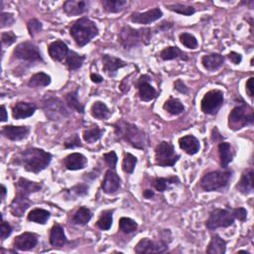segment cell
<instances>
[{"mask_svg": "<svg viewBox=\"0 0 254 254\" xmlns=\"http://www.w3.org/2000/svg\"><path fill=\"white\" fill-rule=\"evenodd\" d=\"M253 79H254V77H249L248 78V80L246 81V84H245V86H246V92H247V94H248V96L249 97H253Z\"/></svg>", "mask_w": 254, "mask_h": 254, "instance_id": "6f0895ef", "label": "cell"}, {"mask_svg": "<svg viewBox=\"0 0 254 254\" xmlns=\"http://www.w3.org/2000/svg\"><path fill=\"white\" fill-rule=\"evenodd\" d=\"M101 60H102V69L110 77H114L118 69L127 65V63L124 62L123 60L108 54L102 55Z\"/></svg>", "mask_w": 254, "mask_h": 254, "instance_id": "e0dca14e", "label": "cell"}, {"mask_svg": "<svg viewBox=\"0 0 254 254\" xmlns=\"http://www.w3.org/2000/svg\"><path fill=\"white\" fill-rule=\"evenodd\" d=\"M163 108L172 115H180L185 112V106L182 103V101L172 96L165 101Z\"/></svg>", "mask_w": 254, "mask_h": 254, "instance_id": "e575fe53", "label": "cell"}, {"mask_svg": "<svg viewBox=\"0 0 254 254\" xmlns=\"http://www.w3.org/2000/svg\"><path fill=\"white\" fill-rule=\"evenodd\" d=\"M137 162L138 160L134 155H132L131 153H125L121 165L123 172L126 174H132L135 170Z\"/></svg>", "mask_w": 254, "mask_h": 254, "instance_id": "ee69618b", "label": "cell"}, {"mask_svg": "<svg viewBox=\"0 0 254 254\" xmlns=\"http://www.w3.org/2000/svg\"><path fill=\"white\" fill-rule=\"evenodd\" d=\"M66 196L68 198L70 197H77V196H83L88 193V187L84 184H77L70 188L69 190H66Z\"/></svg>", "mask_w": 254, "mask_h": 254, "instance_id": "bcb514c9", "label": "cell"}, {"mask_svg": "<svg viewBox=\"0 0 254 254\" xmlns=\"http://www.w3.org/2000/svg\"><path fill=\"white\" fill-rule=\"evenodd\" d=\"M179 183H180V179L177 176H171L168 178L156 177L152 180L151 185L159 192H164L166 190H171L173 185H178Z\"/></svg>", "mask_w": 254, "mask_h": 254, "instance_id": "f546056e", "label": "cell"}, {"mask_svg": "<svg viewBox=\"0 0 254 254\" xmlns=\"http://www.w3.org/2000/svg\"><path fill=\"white\" fill-rule=\"evenodd\" d=\"M14 22H15V18L13 16V14L7 13V12L1 13V16H0V27L1 28L12 26L14 24Z\"/></svg>", "mask_w": 254, "mask_h": 254, "instance_id": "681fc988", "label": "cell"}, {"mask_svg": "<svg viewBox=\"0 0 254 254\" xmlns=\"http://www.w3.org/2000/svg\"><path fill=\"white\" fill-rule=\"evenodd\" d=\"M112 126L117 139L124 141L133 148L139 150H144L146 148L147 136L137 125L127 122L124 119H119L113 123Z\"/></svg>", "mask_w": 254, "mask_h": 254, "instance_id": "3957f363", "label": "cell"}, {"mask_svg": "<svg viewBox=\"0 0 254 254\" xmlns=\"http://www.w3.org/2000/svg\"><path fill=\"white\" fill-rule=\"evenodd\" d=\"M41 189L42 184L20 178L16 184V195L10 203V212L17 217L23 216L25 211L32 204L29 198L30 194L39 191Z\"/></svg>", "mask_w": 254, "mask_h": 254, "instance_id": "7a4b0ae2", "label": "cell"}, {"mask_svg": "<svg viewBox=\"0 0 254 254\" xmlns=\"http://www.w3.org/2000/svg\"><path fill=\"white\" fill-rule=\"evenodd\" d=\"M174 88L177 91H179L180 93H183V94H188L189 93V87L185 84V82L181 78H178L174 82Z\"/></svg>", "mask_w": 254, "mask_h": 254, "instance_id": "11a10c76", "label": "cell"}, {"mask_svg": "<svg viewBox=\"0 0 254 254\" xmlns=\"http://www.w3.org/2000/svg\"><path fill=\"white\" fill-rule=\"evenodd\" d=\"M233 172L231 170L212 171L206 173L199 182V188L204 191H221L229 185Z\"/></svg>", "mask_w": 254, "mask_h": 254, "instance_id": "8992f818", "label": "cell"}, {"mask_svg": "<svg viewBox=\"0 0 254 254\" xmlns=\"http://www.w3.org/2000/svg\"><path fill=\"white\" fill-rule=\"evenodd\" d=\"M37 110V105L32 102H17L12 107V116L14 119H25L31 117Z\"/></svg>", "mask_w": 254, "mask_h": 254, "instance_id": "ffe728a7", "label": "cell"}, {"mask_svg": "<svg viewBox=\"0 0 254 254\" xmlns=\"http://www.w3.org/2000/svg\"><path fill=\"white\" fill-rule=\"evenodd\" d=\"M101 5L107 13H119L128 5V2L126 0H102Z\"/></svg>", "mask_w": 254, "mask_h": 254, "instance_id": "74e56055", "label": "cell"}, {"mask_svg": "<svg viewBox=\"0 0 254 254\" xmlns=\"http://www.w3.org/2000/svg\"><path fill=\"white\" fill-rule=\"evenodd\" d=\"M224 57L217 53L204 55L201 58V64L208 71H215L224 64Z\"/></svg>", "mask_w": 254, "mask_h": 254, "instance_id": "484cf974", "label": "cell"}, {"mask_svg": "<svg viewBox=\"0 0 254 254\" xmlns=\"http://www.w3.org/2000/svg\"><path fill=\"white\" fill-rule=\"evenodd\" d=\"M90 79L94 83H100L103 81V77L98 73H90Z\"/></svg>", "mask_w": 254, "mask_h": 254, "instance_id": "680465c9", "label": "cell"}, {"mask_svg": "<svg viewBox=\"0 0 254 254\" xmlns=\"http://www.w3.org/2000/svg\"><path fill=\"white\" fill-rule=\"evenodd\" d=\"M152 36L153 30L149 27L135 29L129 25H125L121 28L118 34V43L123 49L129 50L149 45Z\"/></svg>", "mask_w": 254, "mask_h": 254, "instance_id": "277c9868", "label": "cell"}, {"mask_svg": "<svg viewBox=\"0 0 254 254\" xmlns=\"http://www.w3.org/2000/svg\"><path fill=\"white\" fill-rule=\"evenodd\" d=\"M88 2L84 0H67L63 5V10L67 16H78L88 10Z\"/></svg>", "mask_w": 254, "mask_h": 254, "instance_id": "7402d4cb", "label": "cell"}, {"mask_svg": "<svg viewBox=\"0 0 254 254\" xmlns=\"http://www.w3.org/2000/svg\"><path fill=\"white\" fill-rule=\"evenodd\" d=\"M103 159L105 161V163L108 165L109 169H113L115 170V167H116V164H117V161H118V158H117V155L114 151H110L108 153H105L103 155Z\"/></svg>", "mask_w": 254, "mask_h": 254, "instance_id": "f907efd6", "label": "cell"}, {"mask_svg": "<svg viewBox=\"0 0 254 254\" xmlns=\"http://www.w3.org/2000/svg\"><path fill=\"white\" fill-rule=\"evenodd\" d=\"M135 86L138 89V95L142 101L148 102L155 99L158 96V91L150 83V76L147 74L141 75L136 80Z\"/></svg>", "mask_w": 254, "mask_h": 254, "instance_id": "5bb4252c", "label": "cell"}, {"mask_svg": "<svg viewBox=\"0 0 254 254\" xmlns=\"http://www.w3.org/2000/svg\"><path fill=\"white\" fill-rule=\"evenodd\" d=\"M29 132L30 128L28 126L6 125L1 129V134L11 141H21L29 135Z\"/></svg>", "mask_w": 254, "mask_h": 254, "instance_id": "d6986e66", "label": "cell"}, {"mask_svg": "<svg viewBox=\"0 0 254 254\" xmlns=\"http://www.w3.org/2000/svg\"><path fill=\"white\" fill-rule=\"evenodd\" d=\"M84 60H85V56L79 55L74 51H69L67 56L65 57L64 64L69 70H75L81 67Z\"/></svg>", "mask_w": 254, "mask_h": 254, "instance_id": "d6a6232c", "label": "cell"}, {"mask_svg": "<svg viewBox=\"0 0 254 254\" xmlns=\"http://www.w3.org/2000/svg\"><path fill=\"white\" fill-rule=\"evenodd\" d=\"M68 52L69 50L67 48V45L61 40L52 42L48 47V53L50 57L56 62H61L65 59Z\"/></svg>", "mask_w": 254, "mask_h": 254, "instance_id": "603a6c76", "label": "cell"}, {"mask_svg": "<svg viewBox=\"0 0 254 254\" xmlns=\"http://www.w3.org/2000/svg\"><path fill=\"white\" fill-rule=\"evenodd\" d=\"M77 93H78V88H76V89L73 90V91H70V92L66 93V94H65V97H64V100H65V103H66L71 109H73L74 111H76V112H78V113L83 114V113H84V105L81 104L80 101L78 100Z\"/></svg>", "mask_w": 254, "mask_h": 254, "instance_id": "ab89813d", "label": "cell"}, {"mask_svg": "<svg viewBox=\"0 0 254 254\" xmlns=\"http://www.w3.org/2000/svg\"><path fill=\"white\" fill-rule=\"evenodd\" d=\"M227 58L228 60L233 64H239L242 61V56L239 54V53H236V52H230L228 55H227Z\"/></svg>", "mask_w": 254, "mask_h": 254, "instance_id": "9f6ffc18", "label": "cell"}, {"mask_svg": "<svg viewBox=\"0 0 254 254\" xmlns=\"http://www.w3.org/2000/svg\"><path fill=\"white\" fill-rule=\"evenodd\" d=\"M92 217V212L89 208L85 206H80L72 216L71 222L75 225H84Z\"/></svg>", "mask_w": 254, "mask_h": 254, "instance_id": "f35d334b", "label": "cell"}, {"mask_svg": "<svg viewBox=\"0 0 254 254\" xmlns=\"http://www.w3.org/2000/svg\"><path fill=\"white\" fill-rule=\"evenodd\" d=\"M43 109L46 116L54 121H59L67 116L63 102L57 97H47L43 102Z\"/></svg>", "mask_w": 254, "mask_h": 254, "instance_id": "4fadbf2b", "label": "cell"}, {"mask_svg": "<svg viewBox=\"0 0 254 254\" xmlns=\"http://www.w3.org/2000/svg\"><path fill=\"white\" fill-rule=\"evenodd\" d=\"M137 228H138V224L134 219L130 217H125V216L119 219V229L123 233H126V234L132 233L136 231Z\"/></svg>", "mask_w": 254, "mask_h": 254, "instance_id": "7bdbcfd3", "label": "cell"}, {"mask_svg": "<svg viewBox=\"0 0 254 254\" xmlns=\"http://www.w3.org/2000/svg\"><path fill=\"white\" fill-rule=\"evenodd\" d=\"M98 32L95 22L87 17H81L75 20L69 28V34L78 47L87 45L98 35Z\"/></svg>", "mask_w": 254, "mask_h": 254, "instance_id": "5b68a950", "label": "cell"}, {"mask_svg": "<svg viewBox=\"0 0 254 254\" xmlns=\"http://www.w3.org/2000/svg\"><path fill=\"white\" fill-rule=\"evenodd\" d=\"M90 114L92 117L99 120H106L110 117L111 111L103 101H95L90 106Z\"/></svg>", "mask_w": 254, "mask_h": 254, "instance_id": "1f68e13d", "label": "cell"}, {"mask_svg": "<svg viewBox=\"0 0 254 254\" xmlns=\"http://www.w3.org/2000/svg\"><path fill=\"white\" fill-rule=\"evenodd\" d=\"M13 57L25 63H39L44 62L39 48L32 42H23L17 45L13 51Z\"/></svg>", "mask_w": 254, "mask_h": 254, "instance_id": "8fae6325", "label": "cell"}, {"mask_svg": "<svg viewBox=\"0 0 254 254\" xmlns=\"http://www.w3.org/2000/svg\"><path fill=\"white\" fill-rule=\"evenodd\" d=\"M170 234L171 232L167 229L163 232V236L159 240H153L147 237L142 238L134 248L135 253H165L168 251L169 243L171 242Z\"/></svg>", "mask_w": 254, "mask_h": 254, "instance_id": "ba28073f", "label": "cell"}, {"mask_svg": "<svg viewBox=\"0 0 254 254\" xmlns=\"http://www.w3.org/2000/svg\"><path fill=\"white\" fill-rule=\"evenodd\" d=\"M224 101L223 92L219 89H211L207 91L201 101H200V108L204 114L208 115H215L220 107L222 106Z\"/></svg>", "mask_w": 254, "mask_h": 254, "instance_id": "7c38bea8", "label": "cell"}, {"mask_svg": "<svg viewBox=\"0 0 254 254\" xmlns=\"http://www.w3.org/2000/svg\"><path fill=\"white\" fill-rule=\"evenodd\" d=\"M160 58L163 61H172V60H181V61H189L190 58L188 54L182 51L177 46H169L164 48L160 52Z\"/></svg>", "mask_w": 254, "mask_h": 254, "instance_id": "4316f807", "label": "cell"}, {"mask_svg": "<svg viewBox=\"0 0 254 254\" xmlns=\"http://www.w3.org/2000/svg\"><path fill=\"white\" fill-rule=\"evenodd\" d=\"M63 163L65 169L69 171H77L85 168V166L87 165V159L83 154L75 152L68 154L66 157H64Z\"/></svg>", "mask_w": 254, "mask_h": 254, "instance_id": "44dd1931", "label": "cell"}, {"mask_svg": "<svg viewBox=\"0 0 254 254\" xmlns=\"http://www.w3.org/2000/svg\"><path fill=\"white\" fill-rule=\"evenodd\" d=\"M180 158L174 146L168 141L160 142L155 149V164L159 167H173Z\"/></svg>", "mask_w": 254, "mask_h": 254, "instance_id": "30bf717a", "label": "cell"}, {"mask_svg": "<svg viewBox=\"0 0 254 254\" xmlns=\"http://www.w3.org/2000/svg\"><path fill=\"white\" fill-rule=\"evenodd\" d=\"M253 175L254 172L252 168H249L242 173L240 180L236 185V190L242 194L247 195L253 192Z\"/></svg>", "mask_w": 254, "mask_h": 254, "instance_id": "cb8c5ba5", "label": "cell"}, {"mask_svg": "<svg viewBox=\"0 0 254 254\" xmlns=\"http://www.w3.org/2000/svg\"><path fill=\"white\" fill-rule=\"evenodd\" d=\"M8 119V114L4 105L1 106V122H5Z\"/></svg>", "mask_w": 254, "mask_h": 254, "instance_id": "6125c7cd", "label": "cell"}, {"mask_svg": "<svg viewBox=\"0 0 254 254\" xmlns=\"http://www.w3.org/2000/svg\"><path fill=\"white\" fill-rule=\"evenodd\" d=\"M66 243L67 238L63 226L59 223H55L50 231V244L54 247H63Z\"/></svg>", "mask_w": 254, "mask_h": 254, "instance_id": "f1b7e54d", "label": "cell"}, {"mask_svg": "<svg viewBox=\"0 0 254 254\" xmlns=\"http://www.w3.org/2000/svg\"><path fill=\"white\" fill-rule=\"evenodd\" d=\"M234 221L235 216L232 208H214L209 212L205 226L208 230L213 231L217 228L229 227L233 225Z\"/></svg>", "mask_w": 254, "mask_h": 254, "instance_id": "9c48e42d", "label": "cell"}, {"mask_svg": "<svg viewBox=\"0 0 254 254\" xmlns=\"http://www.w3.org/2000/svg\"><path fill=\"white\" fill-rule=\"evenodd\" d=\"M179 146L185 153L190 156L195 155L200 149V144L198 139L191 134L181 137L179 139Z\"/></svg>", "mask_w": 254, "mask_h": 254, "instance_id": "d4e9b609", "label": "cell"}, {"mask_svg": "<svg viewBox=\"0 0 254 254\" xmlns=\"http://www.w3.org/2000/svg\"><path fill=\"white\" fill-rule=\"evenodd\" d=\"M235 219H238L241 222H244L247 219V210L244 207H236L232 208Z\"/></svg>", "mask_w": 254, "mask_h": 254, "instance_id": "db71d44e", "label": "cell"}, {"mask_svg": "<svg viewBox=\"0 0 254 254\" xmlns=\"http://www.w3.org/2000/svg\"><path fill=\"white\" fill-rule=\"evenodd\" d=\"M163 16V12L160 8H152L145 12H133L130 15V21L135 24L148 25L157 20H159Z\"/></svg>", "mask_w": 254, "mask_h": 254, "instance_id": "2e32d148", "label": "cell"}, {"mask_svg": "<svg viewBox=\"0 0 254 254\" xmlns=\"http://www.w3.org/2000/svg\"><path fill=\"white\" fill-rule=\"evenodd\" d=\"M143 196H144L145 198H147V199H150V198H152V197L155 196V192H154V190L148 189V190H145L143 191Z\"/></svg>", "mask_w": 254, "mask_h": 254, "instance_id": "94428289", "label": "cell"}, {"mask_svg": "<svg viewBox=\"0 0 254 254\" xmlns=\"http://www.w3.org/2000/svg\"><path fill=\"white\" fill-rule=\"evenodd\" d=\"M166 7L175 13L184 15V16H191L192 14L195 13V9L192 6L181 4V3H175V4H169L166 5Z\"/></svg>", "mask_w": 254, "mask_h": 254, "instance_id": "b9f144b4", "label": "cell"}, {"mask_svg": "<svg viewBox=\"0 0 254 254\" xmlns=\"http://www.w3.org/2000/svg\"><path fill=\"white\" fill-rule=\"evenodd\" d=\"M51 81H52V78L48 73L44 71H39L30 77L28 81V86L44 87V86H48L51 83Z\"/></svg>", "mask_w": 254, "mask_h": 254, "instance_id": "d590c367", "label": "cell"}, {"mask_svg": "<svg viewBox=\"0 0 254 254\" xmlns=\"http://www.w3.org/2000/svg\"><path fill=\"white\" fill-rule=\"evenodd\" d=\"M179 39H180V42L188 49H190V50H194L197 48L198 46V42L196 40V38L192 35V34H190V33H182L180 34L179 36Z\"/></svg>", "mask_w": 254, "mask_h": 254, "instance_id": "f6af8a7d", "label": "cell"}, {"mask_svg": "<svg viewBox=\"0 0 254 254\" xmlns=\"http://www.w3.org/2000/svg\"><path fill=\"white\" fill-rule=\"evenodd\" d=\"M52 159L51 153L40 148L29 147L17 153L13 157L12 163L23 167L27 172L39 174L48 168Z\"/></svg>", "mask_w": 254, "mask_h": 254, "instance_id": "6da1fadb", "label": "cell"}, {"mask_svg": "<svg viewBox=\"0 0 254 254\" xmlns=\"http://www.w3.org/2000/svg\"><path fill=\"white\" fill-rule=\"evenodd\" d=\"M253 122V109L246 103L235 106L228 115V128L233 131L240 130L248 125H252Z\"/></svg>", "mask_w": 254, "mask_h": 254, "instance_id": "52a82bcc", "label": "cell"}, {"mask_svg": "<svg viewBox=\"0 0 254 254\" xmlns=\"http://www.w3.org/2000/svg\"><path fill=\"white\" fill-rule=\"evenodd\" d=\"M171 27H173V24H172V23L167 22V21H164V22H162V23L160 24V26H158V27H157V29L165 31V30H168V29H169V28H171Z\"/></svg>", "mask_w": 254, "mask_h": 254, "instance_id": "91938a15", "label": "cell"}, {"mask_svg": "<svg viewBox=\"0 0 254 254\" xmlns=\"http://www.w3.org/2000/svg\"><path fill=\"white\" fill-rule=\"evenodd\" d=\"M218 153H219L220 166L222 169H226L228 165L232 162L235 156V151L230 143L220 142L218 144Z\"/></svg>", "mask_w": 254, "mask_h": 254, "instance_id": "83f0119b", "label": "cell"}, {"mask_svg": "<svg viewBox=\"0 0 254 254\" xmlns=\"http://www.w3.org/2000/svg\"><path fill=\"white\" fill-rule=\"evenodd\" d=\"M16 35L12 32V31H9V32H3L1 34V41H2V44L4 46H10L12 45L13 43L16 42Z\"/></svg>", "mask_w": 254, "mask_h": 254, "instance_id": "816d5d0a", "label": "cell"}, {"mask_svg": "<svg viewBox=\"0 0 254 254\" xmlns=\"http://www.w3.org/2000/svg\"><path fill=\"white\" fill-rule=\"evenodd\" d=\"M12 231H13L12 226L8 222H6L2 217V222H1V239H2V241L5 240L7 237H9L11 235Z\"/></svg>", "mask_w": 254, "mask_h": 254, "instance_id": "f5cc1de1", "label": "cell"}, {"mask_svg": "<svg viewBox=\"0 0 254 254\" xmlns=\"http://www.w3.org/2000/svg\"><path fill=\"white\" fill-rule=\"evenodd\" d=\"M1 192H2L1 199L3 201L5 199V196H6V193H7V190H6V187L4 185H1Z\"/></svg>", "mask_w": 254, "mask_h": 254, "instance_id": "be15d7a7", "label": "cell"}, {"mask_svg": "<svg viewBox=\"0 0 254 254\" xmlns=\"http://www.w3.org/2000/svg\"><path fill=\"white\" fill-rule=\"evenodd\" d=\"M81 141L80 138L78 136V134H72L71 136H69L64 143V147L65 149H74L76 147H81Z\"/></svg>", "mask_w": 254, "mask_h": 254, "instance_id": "c3c4849f", "label": "cell"}, {"mask_svg": "<svg viewBox=\"0 0 254 254\" xmlns=\"http://www.w3.org/2000/svg\"><path fill=\"white\" fill-rule=\"evenodd\" d=\"M38 244V236L33 232H23L16 236L13 241V246L19 251H29L35 248Z\"/></svg>", "mask_w": 254, "mask_h": 254, "instance_id": "ac0fdd59", "label": "cell"}, {"mask_svg": "<svg viewBox=\"0 0 254 254\" xmlns=\"http://www.w3.org/2000/svg\"><path fill=\"white\" fill-rule=\"evenodd\" d=\"M103 133H104V129L99 128L97 125H92L83 130L82 138L85 142L91 144L98 141L102 137Z\"/></svg>", "mask_w": 254, "mask_h": 254, "instance_id": "8d00e7d4", "label": "cell"}, {"mask_svg": "<svg viewBox=\"0 0 254 254\" xmlns=\"http://www.w3.org/2000/svg\"><path fill=\"white\" fill-rule=\"evenodd\" d=\"M51 216V212L44 208H34L32 209L28 215L27 219L29 221L38 223V224H46Z\"/></svg>", "mask_w": 254, "mask_h": 254, "instance_id": "836d02e7", "label": "cell"}, {"mask_svg": "<svg viewBox=\"0 0 254 254\" xmlns=\"http://www.w3.org/2000/svg\"><path fill=\"white\" fill-rule=\"evenodd\" d=\"M226 244L227 241L221 238L218 234H214L211 236L205 251L208 254H224L226 252Z\"/></svg>", "mask_w": 254, "mask_h": 254, "instance_id": "4dcf8cb0", "label": "cell"}, {"mask_svg": "<svg viewBox=\"0 0 254 254\" xmlns=\"http://www.w3.org/2000/svg\"><path fill=\"white\" fill-rule=\"evenodd\" d=\"M121 179L113 169H108L105 172L101 183V190L107 194H114L121 189Z\"/></svg>", "mask_w": 254, "mask_h": 254, "instance_id": "9a60e30c", "label": "cell"}, {"mask_svg": "<svg viewBox=\"0 0 254 254\" xmlns=\"http://www.w3.org/2000/svg\"><path fill=\"white\" fill-rule=\"evenodd\" d=\"M42 28H43L42 23L37 19H31L27 23V29H28L29 35L31 37H34L36 34L41 32Z\"/></svg>", "mask_w": 254, "mask_h": 254, "instance_id": "7dc6e473", "label": "cell"}, {"mask_svg": "<svg viewBox=\"0 0 254 254\" xmlns=\"http://www.w3.org/2000/svg\"><path fill=\"white\" fill-rule=\"evenodd\" d=\"M113 212H114V209L103 210L100 213V215L96 221V226L99 229L104 230V231L110 229L112 222H113Z\"/></svg>", "mask_w": 254, "mask_h": 254, "instance_id": "60d3db41", "label": "cell"}]
</instances>
